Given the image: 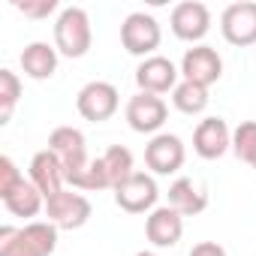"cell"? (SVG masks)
I'll return each mask as SVG.
<instances>
[{"label":"cell","instance_id":"cell-22","mask_svg":"<svg viewBox=\"0 0 256 256\" xmlns=\"http://www.w3.org/2000/svg\"><path fill=\"white\" fill-rule=\"evenodd\" d=\"M22 100V78L12 70H0V124H10Z\"/></svg>","mask_w":256,"mask_h":256},{"label":"cell","instance_id":"cell-24","mask_svg":"<svg viewBox=\"0 0 256 256\" xmlns=\"http://www.w3.org/2000/svg\"><path fill=\"white\" fill-rule=\"evenodd\" d=\"M0 256H40L16 226H0Z\"/></svg>","mask_w":256,"mask_h":256},{"label":"cell","instance_id":"cell-23","mask_svg":"<svg viewBox=\"0 0 256 256\" xmlns=\"http://www.w3.org/2000/svg\"><path fill=\"white\" fill-rule=\"evenodd\" d=\"M232 154L241 163H256V120H241L232 130Z\"/></svg>","mask_w":256,"mask_h":256},{"label":"cell","instance_id":"cell-16","mask_svg":"<svg viewBox=\"0 0 256 256\" xmlns=\"http://www.w3.org/2000/svg\"><path fill=\"white\" fill-rule=\"evenodd\" d=\"M169 202L166 205H172L181 217H196V214H202L205 208H208V187L202 184V181H196V178H175L172 184H169Z\"/></svg>","mask_w":256,"mask_h":256},{"label":"cell","instance_id":"cell-11","mask_svg":"<svg viewBox=\"0 0 256 256\" xmlns=\"http://www.w3.org/2000/svg\"><path fill=\"white\" fill-rule=\"evenodd\" d=\"M178 82H181V70H178L169 58H163V54L145 58V60H139V66H136V84H139L142 94H157V96H163V94H172V90L178 88Z\"/></svg>","mask_w":256,"mask_h":256},{"label":"cell","instance_id":"cell-4","mask_svg":"<svg viewBox=\"0 0 256 256\" xmlns=\"http://www.w3.org/2000/svg\"><path fill=\"white\" fill-rule=\"evenodd\" d=\"M90 211H94L90 199L84 193L72 190V187H64L60 193H54V196L46 199V217H48V223H54L58 229H66V232L82 229L90 220Z\"/></svg>","mask_w":256,"mask_h":256},{"label":"cell","instance_id":"cell-3","mask_svg":"<svg viewBox=\"0 0 256 256\" xmlns=\"http://www.w3.org/2000/svg\"><path fill=\"white\" fill-rule=\"evenodd\" d=\"M160 202V187L151 172H133L118 190H114V205L126 214H151Z\"/></svg>","mask_w":256,"mask_h":256},{"label":"cell","instance_id":"cell-15","mask_svg":"<svg viewBox=\"0 0 256 256\" xmlns=\"http://www.w3.org/2000/svg\"><path fill=\"white\" fill-rule=\"evenodd\" d=\"M28 178L34 181V187H36L46 199L54 196V193H60V190L66 187V169H64V163L58 160V154L48 151V148H42V151L34 154L30 169H28Z\"/></svg>","mask_w":256,"mask_h":256},{"label":"cell","instance_id":"cell-18","mask_svg":"<svg viewBox=\"0 0 256 256\" xmlns=\"http://www.w3.org/2000/svg\"><path fill=\"white\" fill-rule=\"evenodd\" d=\"M4 205H6V211H10L12 217H24L28 223H34V217L46 211V196L34 187L30 178H24L12 193L4 196Z\"/></svg>","mask_w":256,"mask_h":256},{"label":"cell","instance_id":"cell-19","mask_svg":"<svg viewBox=\"0 0 256 256\" xmlns=\"http://www.w3.org/2000/svg\"><path fill=\"white\" fill-rule=\"evenodd\" d=\"M102 169H106V178H108V190H118L126 178L136 172V160H133V151L124 148V145H112L102 151Z\"/></svg>","mask_w":256,"mask_h":256},{"label":"cell","instance_id":"cell-20","mask_svg":"<svg viewBox=\"0 0 256 256\" xmlns=\"http://www.w3.org/2000/svg\"><path fill=\"white\" fill-rule=\"evenodd\" d=\"M211 96H208V88L202 84H193V82H178V88L172 90V106L181 112V114H202L208 108Z\"/></svg>","mask_w":256,"mask_h":256},{"label":"cell","instance_id":"cell-28","mask_svg":"<svg viewBox=\"0 0 256 256\" xmlns=\"http://www.w3.org/2000/svg\"><path fill=\"white\" fill-rule=\"evenodd\" d=\"M136 256H160V253H157V250H139Z\"/></svg>","mask_w":256,"mask_h":256},{"label":"cell","instance_id":"cell-17","mask_svg":"<svg viewBox=\"0 0 256 256\" xmlns=\"http://www.w3.org/2000/svg\"><path fill=\"white\" fill-rule=\"evenodd\" d=\"M58 60H60L58 48L48 46V42H40V40H36V42H28L24 52L18 54L22 72H24L28 78H34V82H48V78L58 72Z\"/></svg>","mask_w":256,"mask_h":256},{"label":"cell","instance_id":"cell-29","mask_svg":"<svg viewBox=\"0 0 256 256\" xmlns=\"http://www.w3.org/2000/svg\"><path fill=\"white\" fill-rule=\"evenodd\" d=\"M253 169H256V163H253Z\"/></svg>","mask_w":256,"mask_h":256},{"label":"cell","instance_id":"cell-5","mask_svg":"<svg viewBox=\"0 0 256 256\" xmlns=\"http://www.w3.org/2000/svg\"><path fill=\"white\" fill-rule=\"evenodd\" d=\"M124 118L130 124L133 133H142V136H157L163 130V124L169 118V106L163 96L157 94H136L126 100V108H124Z\"/></svg>","mask_w":256,"mask_h":256},{"label":"cell","instance_id":"cell-13","mask_svg":"<svg viewBox=\"0 0 256 256\" xmlns=\"http://www.w3.org/2000/svg\"><path fill=\"white\" fill-rule=\"evenodd\" d=\"M48 151L58 154V160L64 163L66 172H78L90 163L88 160V142H84V133L78 126H54L52 136H48Z\"/></svg>","mask_w":256,"mask_h":256},{"label":"cell","instance_id":"cell-21","mask_svg":"<svg viewBox=\"0 0 256 256\" xmlns=\"http://www.w3.org/2000/svg\"><path fill=\"white\" fill-rule=\"evenodd\" d=\"M66 184L78 193H100V190H108V178H106V169H102V160H90L84 169L78 172H66Z\"/></svg>","mask_w":256,"mask_h":256},{"label":"cell","instance_id":"cell-8","mask_svg":"<svg viewBox=\"0 0 256 256\" xmlns=\"http://www.w3.org/2000/svg\"><path fill=\"white\" fill-rule=\"evenodd\" d=\"M169 28L172 34L181 40V42H190V46H202V40L208 36L211 30V10L199 0H184L178 4L169 16Z\"/></svg>","mask_w":256,"mask_h":256},{"label":"cell","instance_id":"cell-25","mask_svg":"<svg viewBox=\"0 0 256 256\" xmlns=\"http://www.w3.org/2000/svg\"><path fill=\"white\" fill-rule=\"evenodd\" d=\"M12 6H16L24 18L42 22V18H48V16L58 12V0H12Z\"/></svg>","mask_w":256,"mask_h":256},{"label":"cell","instance_id":"cell-12","mask_svg":"<svg viewBox=\"0 0 256 256\" xmlns=\"http://www.w3.org/2000/svg\"><path fill=\"white\" fill-rule=\"evenodd\" d=\"M193 151L202 160H220L232 151V130L223 118H202L193 130Z\"/></svg>","mask_w":256,"mask_h":256},{"label":"cell","instance_id":"cell-10","mask_svg":"<svg viewBox=\"0 0 256 256\" xmlns=\"http://www.w3.org/2000/svg\"><path fill=\"white\" fill-rule=\"evenodd\" d=\"M184 160H187V148L175 133H157L145 145V166L151 169V175H175L181 172Z\"/></svg>","mask_w":256,"mask_h":256},{"label":"cell","instance_id":"cell-1","mask_svg":"<svg viewBox=\"0 0 256 256\" xmlns=\"http://www.w3.org/2000/svg\"><path fill=\"white\" fill-rule=\"evenodd\" d=\"M94 30H90V16L82 6H64L54 18V48L60 58L78 60L90 52Z\"/></svg>","mask_w":256,"mask_h":256},{"label":"cell","instance_id":"cell-26","mask_svg":"<svg viewBox=\"0 0 256 256\" xmlns=\"http://www.w3.org/2000/svg\"><path fill=\"white\" fill-rule=\"evenodd\" d=\"M22 181H24V175H22V169L16 166V160L4 154V157H0V199H4L6 193H12Z\"/></svg>","mask_w":256,"mask_h":256},{"label":"cell","instance_id":"cell-9","mask_svg":"<svg viewBox=\"0 0 256 256\" xmlns=\"http://www.w3.org/2000/svg\"><path fill=\"white\" fill-rule=\"evenodd\" d=\"M178 70H181L184 82L211 88V84H217L223 78V58L217 54V48H211V46L202 42V46H193V48L184 52Z\"/></svg>","mask_w":256,"mask_h":256},{"label":"cell","instance_id":"cell-14","mask_svg":"<svg viewBox=\"0 0 256 256\" xmlns=\"http://www.w3.org/2000/svg\"><path fill=\"white\" fill-rule=\"evenodd\" d=\"M184 235V217L172 208V205H157L148 217H145V238L157 247H175Z\"/></svg>","mask_w":256,"mask_h":256},{"label":"cell","instance_id":"cell-7","mask_svg":"<svg viewBox=\"0 0 256 256\" xmlns=\"http://www.w3.org/2000/svg\"><path fill=\"white\" fill-rule=\"evenodd\" d=\"M220 34L229 46H238V48L256 46V0L229 4L220 16Z\"/></svg>","mask_w":256,"mask_h":256},{"label":"cell","instance_id":"cell-2","mask_svg":"<svg viewBox=\"0 0 256 256\" xmlns=\"http://www.w3.org/2000/svg\"><path fill=\"white\" fill-rule=\"evenodd\" d=\"M163 42V28L151 12H130L120 22V46L133 58H154Z\"/></svg>","mask_w":256,"mask_h":256},{"label":"cell","instance_id":"cell-6","mask_svg":"<svg viewBox=\"0 0 256 256\" xmlns=\"http://www.w3.org/2000/svg\"><path fill=\"white\" fill-rule=\"evenodd\" d=\"M118 106H120L118 88H114L112 82H102V78L88 82V84L76 94V108H78V114H82L84 120H90V124H102V120L114 118Z\"/></svg>","mask_w":256,"mask_h":256},{"label":"cell","instance_id":"cell-27","mask_svg":"<svg viewBox=\"0 0 256 256\" xmlns=\"http://www.w3.org/2000/svg\"><path fill=\"white\" fill-rule=\"evenodd\" d=\"M187 256H229V253H226V247L217 244V241H199V244H193V250H190Z\"/></svg>","mask_w":256,"mask_h":256}]
</instances>
